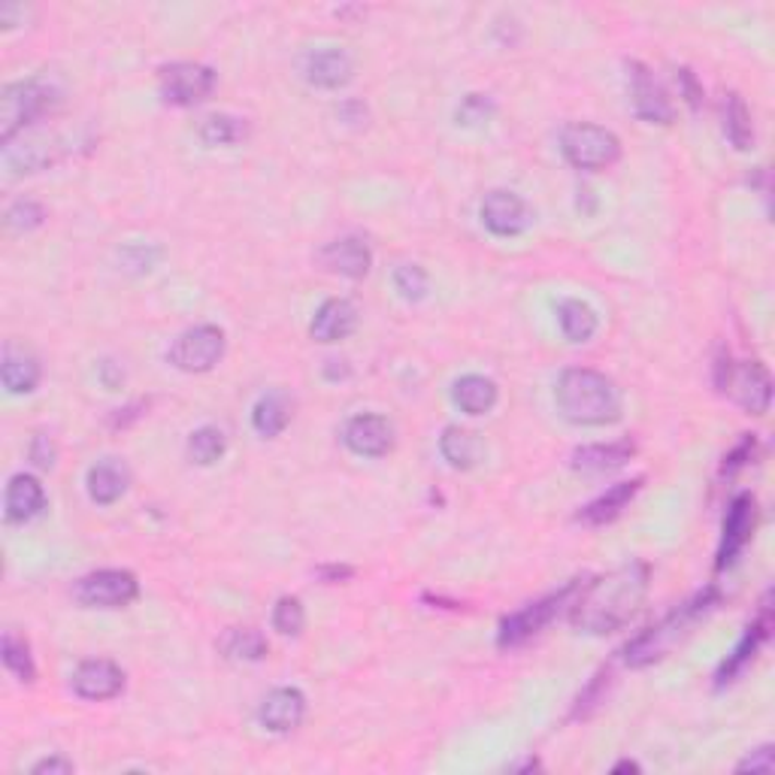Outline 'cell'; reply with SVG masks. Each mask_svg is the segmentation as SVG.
I'll use <instances>...</instances> for the list:
<instances>
[{
	"label": "cell",
	"instance_id": "cell-28",
	"mask_svg": "<svg viewBox=\"0 0 775 775\" xmlns=\"http://www.w3.org/2000/svg\"><path fill=\"white\" fill-rule=\"evenodd\" d=\"M288 421H291V401H288V394L270 391V394H264L261 401L254 403L252 425L261 437H267V440L270 437H279L282 430L288 428Z\"/></svg>",
	"mask_w": 775,
	"mask_h": 775
},
{
	"label": "cell",
	"instance_id": "cell-41",
	"mask_svg": "<svg viewBox=\"0 0 775 775\" xmlns=\"http://www.w3.org/2000/svg\"><path fill=\"white\" fill-rule=\"evenodd\" d=\"M31 461H34V464H37L40 469H49L55 464L52 440H49L46 433H37V437H34V442H31Z\"/></svg>",
	"mask_w": 775,
	"mask_h": 775
},
{
	"label": "cell",
	"instance_id": "cell-43",
	"mask_svg": "<svg viewBox=\"0 0 775 775\" xmlns=\"http://www.w3.org/2000/svg\"><path fill=\"white\" fill-rule=\"evenodd\" d=\"M751 455H754V437H746L730 455L724 457V473H734V469H739L742 464H749Z\"/></svg>",
	"mask_w": 775,
	"mask_h": 775
},
{
	"label": "cell",
	"instance_id": "cell-1",
	"mask_svg": "<svg viewBox=\"0 0 775 775\" xmlns=\"http://www.w3.org/2000/svg\"><path fill=\"white\" fill-rule=\"evenodd\" d=\"M645 594H648V567L640 561L618 567L579 594V600L573 603V624L594 636L616 633L636 616Z\"/></svg>",
	"mask_w": 775,
	"mask_h": 775
},
{
	"label": "cell",
	"instance_id": "cell-36",
	"mask_svg": "<svg viewBox=\"0 0 775 775\" xmlns=\"http://www.w3.org/2000/svg\"><path fill=\"white\" fill-rule=\"evenodd\" d=\"M307 624V612H303V603L297 597H282L273 609V628L285 633V636H297Z\"/></svg>",
	"mask_w": 775,
	"mask_h": 775
},
{
	"label": "cell",
	"instance_id": "cell-32",
	"mask_svg": "<svg viewBox=\"0 0 775 775\" xmlns=\"http://www.w3.org/2000/svg\"><path fill=\"white\" fill-rule=\"evenodd\" d=\"M7 167L13 174H37L55 160V146L46 140H31L22 148H7Z\"/></svg>",
	"mask_w": 775,
	"mask_h": 775
},
{
	"label": "cell",
	"instance_id": "cell-15",
	"mask_svg": "<svg viewBox=\"0 0 775 775\" xmlns=\"http://www.w3.org/2000/svg\"><path fill=\"white\" fill-rule=\"evenodd\" d=\"M754 530V497L739 494L727 509V518H724V536L722 548H718V570L730 567L739 558V551L746 548V542L751 539Z\"/></svg>",
	"mask_w": 775,
	"mask_h": 775
},
{
	"label": "cell",
	"instance_id": "cell-30",
	"mask_svg": "<svg viewBox=\"0 0 775 775\" xmlns=\"http://www.w3.org/2000/svg\"><path fill=\"white\" fill-rule=\"evenodd\" d=\"M558 321L570 343H588L597 334V312L582 300H563L558 307Z\"/></svg>",
	"mask_w": 775,
	"mask_h": 775
},
{
	"label": "cell",
	"instance_id": "cell-33",
	"mask_svg": "<svg viewBox=\"0 0 775 775\" xmlns=\"http://www.w3.org/2000/svg\"><path fill=\"white\" fill-rule=\"evenodd\" d=\"M225 452H228V437H225V430L213 428V425L194 430L191 440H188V455H191L194 464H201V467L215 464Z\"/></svg>",
	"mask_w": 775,
	"mask_h": 775
},
{
	"label": "cell",
	"instance_id": "cell-18",
	"mask_svg": "<svg viewBox=\"0 0 775 775\" xmlns=\"http://www.w3.org/2000/svg\"><path fill=\"white\" fill-rule=\"evenodd\" d=\"M355 324H358L355 303L346 300V297H331V300L321 303L315 319H312V339H319V343H339V339H346L355 331Z\"/></svg>",
	"mask_w": 775,
	"mask_h": 775
},
{
	"label": "cell",
	"instance_id": "cell-12",
	"mask_svg": "<svg viewBox=\"0 0 775 775\" xmlns=\"http://www.w3.org/2000/svg\"><path fill=\"white\" fill-rule=\"evenodd\" d=\"M736 397L739 406H746L751 415H763L773 403V379L766 373V367L761 361H746L730 370L727 388Z\"/></svg>",
	"mask_w": 775,
	"mask_h": 775
},
{
	"label": "cell",
	"instance_id": "cell-26",
	"mask_svg": "<svg viewBox=\"0 0 775 775\" xmlns=\"http://www.w3.org/2000/svg\"><path fill=\"white\" fill-rule=\"evenodd\" d=\"M452 401L461 413L467 415H485L494 409L497 403V385L488 375H464L457 379L455 391H452Z\"/></svg>",
	"mask_w": 775,
	"mask_h": 775
},
{
	"label": "cell",
	"instance_id": "cell-42",
	"mask_svg": "<svg viewBox=\"0 0 775 775\" xmlns=\"http://www.w3.org/2000/svg\"><path fill=\"white\" fill-rule=\"evenodd\" d=\"M773 773V746H763L739 763V773Z\"/></svg>",
	"mask_w": 775,
	"mask_h": 775
},
{
	"label": "cell",
	"instance_id": "cell-9",
	"mask_svg": "<svg viewBox=\"0 0 775 775\" xmlns=\"http://www.w3.org/2000/svg\"><path fill=\"white\" fill-rule=\"evenodd\" d=\"M573 591L575 585H567V588L558 591V594H551V597H546V600L530 603V606H524L522 612L503 618L500 633H497L500 648H515V645H522V642H527L530 636H536V633L546 628L551 618L558 616V609H561L563 603L573 597Z\"/></svg>",
	"mask_w": 775,
	"mask_h": 775
},
{
	"label": "cell",
	"instance_id": "cell-38",
	"mask_svg": "<svg viewBox=\"0 0 775 775\" xmlns=\"http://www.w3.org/2000/svg\"><path fill=\"white\" fill-rule=\"evenodd\" d=\"M394 285H397V291L406 300H421V297L428 295V273L421 267H415V264H406V267L394 273Z\"/></svg>",
	"mask_w": 775,
	"mask_h": 775
},
{
	"label": "cell",
	"instance_id": "cell-34",
	"mask_svg": "<svg viewBox=\"0 0 775 775\" xmlns=\"http://www.w3.org/2000/svg\"><path fill=\"white\" fill-rule=\"evenodd\" d=\"M249 134L246 121L237 119V116H210V119L201 124V140L206 146H234L240 143Z\"/></svg>",
	"mask_w": 775,
	"mask_h": 775
},
{
	"label": "cell",
	"instance_id": "cell-11",
	"mask_svg": "<svg viewBox=\"0 0 775 775\" xmlns=\"http://www.w3.org/2000/svg\"><path fill=\"white\" fill-rule=\"evenodd\" d=\"M628 80L636 116L652 121V124H669V121H672V104H669L664 85L652 76V70L642 68L640 61H630Z\"/></svg>",
	"mask_w": 775,
	"mask_h": 775
},
{
	"label": "cell",
	"instance_id": "cell-14",
	"mask_svg": "<svg viewBox=\"0 0 775 775\" xmlns=\"http://www.w3.org/2000/svg\"><path fill=\"white\" fill-rule=\"evenodd\" d=\"M346 445L355 455L382 457L394 445V428L388 425V418H382V415H355L346 425Z\"/></svg>",
	"mask_w": 775,
	"mask_h": 775
},
{
	"label": "cell",
	"instance_id": "cell-23",
	"mask_svg": "<svg viewBox=\"0 0 775 775\" xmlns=\"http://www.w3.org/2000/svg\"><path fill=\"white\" fill-rule=\"evenodd\" d=\"M642 479H630V481H618L612 485L606 494H600L597 500H591L588 506L579 512V522L585 524H609L616 522L618 515L628 509V503L633 497L640 494Z\"/></svg>",
	"mask_w": 775,
	"mask_h": 775
},
{
	"label": "cell",
	"instance_id": "cell-47",
	"mask_svg": "<svg viewBox=\"0 0 775 775\" xmlns=\"http://www.w3.org/2000/svg\"><path fill=\"white\" fill-rule=\"evenodd\" d=\"M100 375H104V385L107 388H119L121 379H124V373H112V361L100 363Z\"/></svg>",
	"mask_w": 775,
	"mask_h": 775
},
{
	"label": "cell",
	"instance_id": "cell-37",
	"mask_svg": "<svg viewBox=\"0 0 775 775\" xmlns=\"http://www.w3.org/2000/svg\"><path fill=\"white\" fill-rule=\"evenodd\" d=\"M43 218H46V210H43L37 201H15L13 206L7 210V225L13 230L40 228Z\"/></svg>",
	"mask_w": 775,
	"mask_h": 775
},
{
	"label": "cell",
	"instance_id": "cell-10",
	"mask_svg": "<svg viewBox=\"0 0 775 775\" xmlns=\"http://www.w3.org/2000/svg\"><path fill=\"white\" fill-rule=\"evenodd\" d=\"M530 218L534 215L527 210V203L512 191H491L481 201V222L494 237H518L530 228Z\"/></svg>",
	"mask_w": 775,
	"mask_h": 775
},
{
	"label": "cell",
	"instance_id": "cell-19",
	"mask_svg": "<svg viewBox=\"0 0 775 775\" xmlns=\"http://www.w3.org/2000/svg\"><path fill=\"white\" fill-rule=\"evenodd\" d=\"M770 628H773V616H770V597H766L758 621L746 630V636L739 640V645L734 648V655L727 657V660L722 664V669H718V684L734 682L736 676L746 669V664H749L751 657L758 655V648H761L763 642H766V636H770Z\"/></svg>",
	"mask_w": 775,
	"mask_h": 775
},
{
	"label": "cell",
	"instance_id": "cell-6",
	"mask_svg": "<svg viewBox=\"0 0 775 775\" xmlns=\"http://www.w3.org/2000/svg\"><path fill=\"white\" fill-rule=\"evenodd\" d=\"M225 355V331L215 324H198L176 336L170 348V363L182 373H206Z\"/></svg>",
	"mask_w": 775,
	"mask_h": 775
},
{
	"label": "cell",
	"instance_id": "cell-13",
	"mask_svg": "<svg viewBox=\"0 0 775 775\" xmlns=\"http://www.w3.org/2000/svg\"><path fill=\"white\" fill-rule=\"evenodd\" d=\"M121 688H124V672L112 660H104V657L85 660L73 672V691L82 700H94V703L112 700V696L121 694Z\"/></svg>",
	"mask_w": 775,
	"mask_h": 775
},
{
	"label": "cell",
	"instance_id": "cell-20",
	"mask_svg": "<svg viewBox=\"0 0 775 775\" xmlns=\"http://www.w3.org/2000/svg\"><path fill=\"white\" fill-rule=\"evenodd\" d=\"M46 506V491L34 476L19 473L7 485V522L25 524L31 518H37Z\"/></svg>",
	"mask_w": 775,
	"mask_h": 775
},
{
	"label": "cell",
	"instance_id": "cell-25",
	"mask_svg": "<svg viewBox=\"0 0 775 775\" xmlns=\"http://www.w3.org/2000/svg\"><path fill=\"white\" fill-rule=\"evenodd\" d=\"M85 485H88V497H92L94 503L109 506V503H116L128 491V469L121 467L119 461H100V464H94L88 469Z\"/></svg>",
	"mask_w": 775,
	"mask_h": 775
},
{
	"label": "cell",
	"instance_id": "cell-2",
	"mask_svg": "<svg viewBox=\"0 0 775 775\" xmlns=\"http://www.w3.org/2000/svg\"><path fill=\"white\" fill-rule=\"evenodd\" d=\"M558 409L567 421L585 425V428H600L612 425L621 418V394L609 375L588 370V367H573L563 370L558 379Z\"/></svg>",
	"mask_w": 775,
	"mask_h": 775
},
{
	"label": "cell",
	"instance_id": "cell-21",
	"mask_svg": "<svg viewBox=\"0 0 775 775\" xmlns=\"http://www.w3.org/2000/svg\"><path fill=\"white\" fill-rule=\"evenodd\" d=\"M636 455V442H597V445H582L573 452V469L582 473H612L624 467L630 457Z\"/></svg>",
	"mask_w": 775,
	"mask_h": 775
},
{
	"label": "cell",
	"instance_id": "cell-44",
	"mask_svg": "<svg viewBox=\"0 0 775 775\" xmlns=\"http://www.w3.org/2000/svg\"><path fill=\"white\" fill-rule=\"evenodd\" d=\"M679 88H682L684 100L691 104V107H700L703 104V85L696 82V76L691 73V70H679Z\"/></svg>",
	"mask_w": 775,
	"mask_h": 775
},
{
	"label": "cell",
	"instance_id": "cell-4",
	"mask_svg": "<svg viewBox=\"0 0 775 775\" xmlns=\"http://www.w3.org/2000/svg\"><path fill=\"white\" fill-rule=\"evenodd\" d=\"M58 104H61V92L55 82L43 76L10 82L0 94V140L10 146L19 131H25L31 121L52 112Z\"/></svg>",
	"mask_w": 775,
	"mask_h": 775
},
{
	"label": "cell",
	"instance_id": "cell-46",
	"mask_svg": "<svg viewBox=\"0 0 775 775\" xmlns=\"http://www.w3.org/2000/svg\"><path fill=\"white\" fill-rule=\"evenodd\" d=\"M351 567H321L319 575L327 582V585H336V582H346V579H351Z\"/></svg>",
	"mask_w": 775,
	"mask_h": 775
},
{
	"label": "cell",
	"instance_id": "cell-17",
	"mask_svg": "<svg viewBox=\"0 0 775 775\" xmlns=\"http://www.w3.org/2000/svg\"><path fill=\"white\" fill-rule=\"evenodd\" d=\"M303 715H307V696L297 688H276L258 712V718L270 734H291L295 727H300Z\"/></svg>",
	"mask_w": 775,
	"mask_h": 775
},
{
	"label": "cell",
	"instance_id": "cell-7",
	"mask_svg": "<svg viewBox=\"0 0 775 775\" xmlns=\"http://www.w3.org/2000/svg\"><path fill=\"white\" fill-rule=\"evenodd\" d=\"M73 594L88 609H121V606L136 600L140 582L128 570H97V573H88L85 579H80V585H76Z\"/></svg>",
	"mask_w": 775,
	"mask_h": 775
},
{
	"label": "cell",
	"instance_id": "cell-3",
	"mask_svg": "<svg viewBox=\"0 0 775 775\" xmlns=\"http://www.w3.org/2000/svg\"><path fill=\"white\" fill-rule=\"evenodd\" d=\"M715 603H718V591L706 588L703 594H696L694 600H688L684 606H679V609H672L660 624L648 628L645 633H640L636 640L630 642L628 648H624V660H628L630 667H648V664L660 660L676 642H682L684 636L691 633V628H694L700 618L706 616Z\"/></svg>",
	"mask_w": 775,
	"mask_h": 775
},
{
	"label": "cell",
	"instance_id": "cell-29",
	"mask_svg": "<svg viewBox=\"0 0 775 775\" xmlns=\"http://www.w3.org/2000/svg\"><path fill=\"white\" fill-rule=\"evenodd\" d=\"M724 134L734 143V148L746 152L754 146V124H751V112L746 107V100L739 94H727L724 97Z\"/></svg>",
	"mask_w": 775,
	"mask_h": 775
},
{
	"label": "cell",
	"instance_id": "cell-5",
	"mask_svg": "<svg viewBox=\"0 0 775 775\" xmlns=\"http://www.w3.org/2000/svg\"><path fill=\"white\" fill-rule=\"evenodd\" d=\"M563 158L579 170H603L612 167L621 155V140L612 131L588 121H573L561 134Z\"/></svg>",
	"mask_w": 775,
	"mask_h": 775
},
{
	"label": "cell",
	"instance_id": "cell-24",
	"mask_svg": "<svg viewBox=\"0 0 775 775\" xmlns=\"http://www.w3.org/2000/svg\"><path fill=\"white\" fill-rule=\"evenodd\" d=\"M307 80L319 88H339L351 80V58L339 49H321L307 58Z\"/></svg>",
	"mask_w": 775,
	"mask_h": 775
},
{
	"label": "cell",
	"instance_id": "cell-16",
	"mask_svg": "<svg viewBox=\"0 0 775 775\" xmlns=\"http://www.w3.org/2000/svg\"><path fill=\"white\" fill-rule=\"evenodd\" d=\"M321 264L346 279H363L373 267V252L370 246L358 237H343V240L327 242L321 249Z\"/></svg>",
	"mask_w": 775,
	"mask_h": 775
},
{
	"label": "cell",
	"instance_id": "cell-31",
	"mask_svg": "<svg viewBox=\"0 0 775 775\" xmlns=\"http://www.w3.org/2000/svg\"><path fill=\"white\" fill-rule=\"evenodd\" d=\"M267 640L261 636V630L254 628H234L228 630V636L222 640L225 657H230V660H246V664L261 660V657L267 655Z\"/></svg>",
	"mask_w": 775,
	"mask_h": 775
},
{
	"label": "cell",
	"instance_id": "cell-48",
	"mask_svg": "<svg viewBox=\"0 0 775 775\" xmlns=\"http://www.w3.org/2000/svg\"><path fill=\"white\" fill-rule=\"evenodd\" d=\"M612 773H640V763L621 761V763H616V770H612Z\"/></svg>",
	"mask_w": 775,
	"mask_h": 775
},
{
	"label": "cell",
	"instance_id": "cell-45",
	"mask_svg": "<svg viewBox=\"0 0 775 775\" xmlns=\"http://www.w3.org/2000/svg\"><path fill=\"white\" fill-rule=\"evenodd\" d=\"M34 775H43V773H61L68 775L73 773V763L64 761V758H46V761L34 763V770H31Z\"/></svg>",
	"mask_w": 775,
	"mask_h": 775
},
{
	"label": "cell",
	"instance_id": "cell-39",
	"mask_svg": "<svg viewBox=\"0 0 775 775\" xmlns=\"http://www.w3.org/2000/svg\"><path fill=\"white\" fill-rule=\"evenodd\" d=\"M158 254V249H152V246H128L121 252V264L128 270H134V273H148V270L155 267Z\"/></svg>",
	"mask_w": 775,
	"mask_h": 775
},
{
	"label": "cell",
	"instance_id": "cell-27",
	"mask_svg": "<svg viewBox=\"0 0 775 775\" xmlns=\"http://www.w3.org/2000/svg\"><path fill=\"white\" fill-rule=\"evenodd\" d=\"M481 440L479 433H473V430L467 428H457V425H452V428L442 430V440H440V452L442 457L452 464L455 469H469L479 464L481 457Z\"/></svg>",
	"mask_w": 775,
	"mask_h": 775
},
{
	"label": "cell",
	"instance_id": "cell-40",
	"mask_svg": "<svg viewBox=\"0 0 775 775\" xmlns=\"http://www.w3.org/2000/svg\"><path fill=\"white\" fill-rule=\"evenodd\" d=\"M491 112H494V107H491L488 97L469 94L467 100H464V107L457 109V121H464V124H481V121L491 119Z\"/></svg>",
	"mask_w": 775,
	"mask_h": 775
},
{
	"label": "cell",
	"instance_id": "cell-35",
	"mask_svg": "<svg viewBox=\"0 0 775 775\" xmlns=\"http://www.w3.org/2000/svg\"><path fill=\"white\" fill-rule=\"evenodd\" d=\"M3 664L10 672H15L22 682H34L37 679V667H34V657H31V648L22 636H15L13 630L3 633Z\"/></svg>",
	"mask_w": 775,
	"mask_h": 775
},
{
	"label": "cell",
	"instance_id": "cell-8",
	"mask_svg": "<svg viewBox=\"0 0 775 775\" xmlns=\"http://www.w3.org/2000/svg\"><path fill=\"white\" fill-rule=\"evenodd\" d=\"M160 97L174 107H194L203 104L215 88V73L194 61H176L160 68Z\"/></svg>",
	"mask_w": 775,
	"mask_h": 775
},
{
	"label": "cell",
	"instance_id": "cell-22",
	"mask_svg": "<svg viewBox=\"0 0 775 775\" xmlns=\"http://www.w3.org/2000/svg\"><path fill=\"white\" fill-rule=\"evenodd\" d=\"M0 379H3V388L10 394H31L34 388L40 385V361L22 346L10 343V346L3 348Z\"/></svg>",
	"mask_w": 775,
	"mask_h": 775
}]
</instances>
